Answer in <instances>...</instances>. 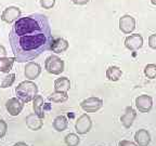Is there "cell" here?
I'll use <instances>...</instances> for the list:
<instances>
[{"label":"cell","mask_w":156,"mask_h":146,"mask_svg":"<svg viewBox=\"0 0 156 146\" xmlns=\"http://www.w3.org/2000/svg\"><path fill=\"white\" fill-rule=\"evenodd\" d=\"M9 39L17 62L33 61L51 48L53 37L48 17L40 13L20 17L11 28Z\"/></svg>","instance_id":"1"},{"label":"cell","mask_w":156,"mask_h":146,"mask_svg":"<svg viewBox=\"0 0 156 146\" xmlns=\"http://www.w3.org/2000/svg\"><path fill=\"white\" fill-rule=\"evenodd\" d=\"M26 123L27 127H28L30 130H39L42 127V121L41 118L36 114H30L29 116H27L26 118Z\"/></svg>","instance_id":"15"},{"label":"cell","mask_w":156,"mask_h":146,"mask_svg":"<svg viewBox=\"0 0 156 146\" xmlns=\"http://www.w3.org/2000/svg\"><path fill=\"white\" fill-rule=\"evenodd\" d=\"M7 55V51H5V49L3 46H0V58L1 57H5Z\"/></svg>","instance_id":"30"},{"label":"cell","mask_w":156,"mask_h":146,"mask_svg":"<svg viewBox=\"0 0 156 146\" xmlns=\"http://www.w3.org/2000/svg\"><path fill=\"white\" fill-rule=\"evenodd\" d=\"M136 106L140 113H149L153 107V100L150 95L142 94L136 99Z\"/></svg>","instance_id":"6"},{"label":"cell","mask_w":156,"mask_h":146,"mask_svg":"<svg viewBox=\"0 0 156 146\" xmlns=\"http://www.w3.org/2000/svg\"><path fill=\"white\" fill-rule=\"evenodd\" d=\"M14 146H27V145L25 143H16Z\"/></svg>","instance_id":"31"},{"label":"cell","mask_w":156,"mask_h":146,"mask_svg":"<svg viewBox=\"0 0 156 146\" xmlns=\"http://www.w3.org/2000/svg\"><path fill=\"white\" fill-rule=\"evenodd\" d=\"M134 141L138 146H147L151 142V135L146 130L141 129L134 134Z\"/></svg>","instance_id":"12"},{"label":"cell","mask_w":156,"mask_h":146,"mask_svg":"<svg viewBox=\"0 0 156 146\" xmlns=\"http://www.w3.org/2000/svg\"><path fill=\"white\" fill-rule=\"evenodd\" d=\"M14 80H15V75H14V74H10V75H8L7 77H5L2 83H1V88L11 87V85H12V83L14 82Z\"/></svg>","instance_id":"24"},{"label":"cell","mask_w":156,"mask_h":146,"mask_svg":"<svg viewBox=\"0 0 156 146\" xmlns=\"http://www.w3.org/2000/svg\"><path fill=\"white\" fill-rule=\"evenodd\" d=\"M15 92L19 99L27 103L35 97V95L38 92V88L33 81H23L17 85Z\"/></svg>","instance_id":"2"},{"label":"cell","mask_w":156,"mask_h":146,"mask_svg":"<svg viewBox=\"0 0 156 146\" xmlns=\"http://www.w3.org/2000/svg\"><path fill=\"white\" fill-rule=\"evenodd\" d=\"M68 126V121H67V118L65 116H58L54 119L53 121V128L54 130H56L58 132H62L67 128Z\"/></svg>","instance_id":"18"},{"label":"cell","mask_w":156,"mask_h":146,"mask_svg":"<svg viewBox=\"0 0 156 146\" xmlns=\"http://www.w3.org/2000/svg\"><path fill=\"white\" fill-rule=\"evenodd\" d=\"M79 137L74 133H69L65 136V143L67 146H77L79 144Z\"/></svg>","instance_id":"23"},{"label":"cell","mask_w":156,"mask_h":146,"mask_svg":"<svg viewBox=\"0 0 156 146\" xmlns=\"http://www.w3.org/2000/svg\"><path fill=\"white\" fill-rule=\"evenodd\" d=\"M136 28V19L131 15H124L119 19V29L124 34H131Z\"/></svg>","instance_id":"8"},{"label":"cell","mask_w":156,"mask_h":146,"mask_svg":"<svg viewBox=\"0 0 156 146\" xmlns=\"http://www.w3.org/2000/svg\"><path fill=\"white\" fill-rule=\"evenodd\" d=\"M67 49H68L67 40H65L63 38H56L53 39L50 50H52V52H54V53H62V52H65Z\"/></svg>","instance_id":"14"},{"label":"cell","mask_w":156,"mask_h":146,"mask_svg":"<svg viewBox=\"0 0 156 146\" xmlns=\"http://www.w3.org/2000/svg\"><path fill=\"white\" fill-rule=\"evenodd\" d=\"M34 100V109L35 114L38 115L41 119H44V114L42 112V106H44V99H42L41 95H35V97L33 99Z\"/></svg>","instance_id":"19"},{"label":"cell","mask_w":156,"mask_h":146,"mask_svg":"<svg viewBox=\"0 0 156 146\" xmlns=\"http://www.w3.org/2000/svg\"><path fill=\"white\" fill-rule=\"evenodd\" d=\"M40 71H41V68H40L39 64L34 63V62H29L25 67V76L30 80L36 79L40 75Z\"/></svg>","instance_id":"13"},{"label":"cell","mask_w":156,"mask_h":146,"mask_svg":"<svg viewBox=\"0 0 156 146\" xmlns=\"http://www.w3.org/2000/svg\"><path fill=\"white\" fill-rule=\"evenodd\" d=\"M67 99H68L67 93H65V92H58V91H55V92L52 93V94L48 97V100L51 101V102H53V103L65 102Z\"/></svg>","instance_id":"21"},{"label":"cell","mask_w":156,"mask_h":146,"mask_svg":"<svg viewBox=\"0 0 156 146\" xmlns=\"http://www.w3.org/2000/svg\"><path fill=\"white\" fill-rule=\"evenodd\" d=\"M118 146H138V145L132 143V142H129V141H122V142H119Z\"/></svg>","instance_id":"28"},{"label":"cell","mask_w":156,"mask_h":146,"mask_svg":"<svg viewBox=\"0 0 156 146\" xmlns=\"http://www.w3.org/2000/svg\"><path fill=\"white\" fill-rule=\"evenodd\" d=\"M44 68L50 74L58 75L64 71V62L56 55H50L44 62Z\"/></svg>","instance_id":"3"},{"label":"cell","mask_w":156,"mask_h":146,"mask_svg":"<svg viewBox=\"0 0 156 146\" xmlns=\"http://www.w3.org/2000/svg\"><path fill=\"white\" fill-rule=\"evenodd\" d=\"M144 75L149 79H155L156 78V65L155 64H147L144 67Z\"/></svg>","instance_id":"22"},{"label":"cell","mask_w":156,"mask_h":146,"mask_svg":"<svg viewBox=\"0 0 156 146\" xmlns=\"http://www.w3.org/2000/svg\"><path fill=\"white\" fill-rule=\"evenodd\" d=\"M81 108L87 113H95L103 106V101L99 97H89L81 102Z\"/></svg>","instance_id":"4"},{"label":"cell","mask_w":156,"mask_h":146,"mask_svg":"<svg viewBox=\"0 0 156 146\" xmlns=\"http://www.w3.org/2000/svg\"><path fill=\"white\" fill-rule=\"evenodd\" d=\"M14 63V57H1L0 58V71L9 73Z\"/></svg>","instance_id":"20"},{"label":"cell","mask_w":156,"mask_h":146,"mask_svg":"<svg viewBox=\"0 0 156 146\" xmlns=\"http://www.w3.org/2000/svg\"><path fill=\"white\" fill-rule=\"evenodd\" d=\"M151 2L153 3L154 5H156V0H151Z\"/></svg>","instance_id":"32"},{"label":"cell","mask_w":156,"mask_h":146,"mask_svg":"<svg viewBox=\"0 0 156 146\" xmlns=\"http://www.w3.org/2000/svg\"><path fill=\"white\" fill-rule=\"evenodd\" d=\"M5 108H7V110L11 116H17L23 109V103L16 97H12L7 102Z\"/></svg>","instance_id":"10"},{"label":"cell","mask_w":156,"mask_h":146,"mask_svg":"<svg viewBox=\"0 0 156 146\" xmlns=\"http://www.w3.org/2000/svg\"><path fill=\"white\" fill-rule=\"evenodd\" d=\"M122 69L119 67H117V66H110L106 69V77L111 81L119 80V78L122 77Z\"/></svg>","instance_id":"17"},{"label":"cell","mask_w":156,"mask_h":146,"mask_svg":"<svg viewBox=\"0 0 156 146\" xmlns=\"http://www.w3.org/2000/svg\"><path fill=\"white\" fill-rule=\"evenodd\" d=\"M149 46L150 48L156 50V34H153L149 37Z\"/></svg>","instance_id":"27"},{"label":"cell","mask_w":156,"mask_h":146,"mask_svg":"<svg viewBox=\"0 0 156 146\" xmlns=\"http://www.w3.org/2000/svg\"><path fill=\"white\" fill-rule=\"evenodd\" d=\"M125 46H126L127 49H129L131 51L139 50L143 46V37L140 34L130 35L125 39Z\"/></svg>","instance_id":"7"},{"label":"cell","mask_w":156,"mask_h":146,"mask_svg":"<svg viewBox=\"0 0 156 146\" xmlns=\"http://www.w3.org/2000/svg\"><path fill=\"white\" fill-rule=\"evenodd\" d=\"M136 117V112L131 106H128L126 107L124 115L120 117V121H122V126L125 128H130L132 126V123H133Z\"/></svg>","instance_id":"11"},{"label":"cell","mask_w":156,"mask_h":146,"mask_svg":"<svg viewBox=\"0 0 156 146\" xmlns=\"http://www.w3.org/2000/svg\"><path fill=\"white\" fill-rule=\"evenodd\" d=\"M40 5L44 9H51L55 5V0H40Z\"/></svg>","instance_id":"25"},{"label":"cell","mask_w":156,"mask_h":146,"mask_svg":"<svg viewBox=\"0 0 156 146\" xmlns=\"http://www.w3.org/2000/svg\"><path fill=\"white\" fill-rule=\"evenodd\" d=\"M69 88H71V82H69V80L66 77L58 78L54 81V89H55V91L67 93V91L69 90Z\"/></svg>","instance_id":"16"},{"label":"cell","mask_w":156,"mask_h":146,"mask_svg":"<svg viewBox=\"0 0 156 146\" xmlns=\"http://www.w3.org/2000/svg\"><path fill=\"white\" fill-rule=\"evenodd\" d=\"M91 127H92V121L91 118L87 114L81 115L77 119L75 124V129L78 134H86L90 131Z\"/></svg>","instance_id":"5"},{"label":"cell","mask_w":156,"mask_h":146,"mask_svg":"<svg viewBox=\"0 0 156 146\" xmlns=\"http://www.w3.org/2000/svg\"><path fill=\"white\" fill-rule=\"evenodd\" d=\"M8 130V126L3 120H0V139H2L3 136L5 135Z\"/></svg>","instance_id":"26"},{"label":"cell","mask_w":156,"mask_h":146,"mask_svg":"<svg viewBox=\"0 0 156 146\" xmlns=\"http://www.w3.org/2000/svg\"><path fill=\"white\" fill-rule=\"evenodd\" d=\"M21 16V10L16 7H9L5 10L1 14V19L5 23H12L17 21Z\"/></svg>","instance_id":"9"},{"label":"cell","mask_w":156,"mask_h":146,"mask_svg":"<svg viewBox=\"0 0 156 146\" xmlns=\"http://www.w3.org/2000/svg\"><path fill=\"white\" fill-rule=\"evenodd\" d=\"M75 5H87L90 0H72Z\"/></svg>","instance_id":"29"}]
</instances>
